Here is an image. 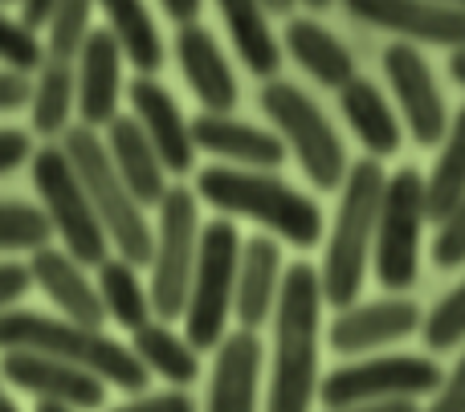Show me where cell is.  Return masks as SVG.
<instances>
[{
    "mask_svg": "<svg viewBox=\"0 0 465 412\" xmlns=\"http://www.w3.org/2000/svg\"><path fill=\"white\" fill-rule=\"evenodd\" d=\"M319 270L294 261L282 278V299L273 310V376L265 412H311V400L319 397Z\"/></svg>",
    "mask_w": 465,
    "mask_h": 412,
    "instance_id": "obj_1",
    "label": "cell"
},
{
    "mask_svg": "<svg viewBox=\"0 0 465 412\" xmlns=\"http://www.w3.org/2000/svg\"><path fill=\"white\" fill-rule=\"evenodd\" d=\"M384 168L380 160L351 163L343 188H339V212L335 229L327 237V253H322V302L335 310L355 307L368 278L371 253H376V225H380V204H384Z\"/></svg>",
    "mask_w": 465,
    "mask_h": 412,
    "instance_id": "obj_2",
    "label": "cell"
},
{
    "mask_svg": "<svg viewBox=\"0 0 465 412\" xmlns=\"http://www.w3.org/2000/svg\"><path fill=\"white\" fill-rule=\"evenodd\" d=\"M196 196L225 217L257 221L262 229H270L273 237L298 245V250H311L322 237V209L273 172L213 163L196 176Z\"/></svg>",
    "mask_w": 465,
    "mask_h": 412,
    "instance_id": "obj_3",
    "label": "cell"
},
{
    "mask_svg": "<svg viewBox=\"0 0 465 412\" xmlns=\"http://www.w3.org/2000/svg\"><path fill=\"white\" fill-rule=\"evenodd\" d=\"M0 351H37L49 359H65L86 372H94L103 384H114L123 392L147 388V368L131 348L114 343L98 327H82L70 319H54L41 310H5L0 315Z\"/></svg>",
    "mask_w": 465,
    "mask_h": 412,
    "instance_id": "obj_4",
    "label": "cell"
},
{
    "mask_svg": "<svg viewBox=\"0 0 465 412\" xmlns=\"http://www.w3.org/2000/svg\"><path fill=\"white\" fill-rule=\"evenodd\" d=\"M62 147L70 155L74 172H78L82 188H86L90 204H94L98 221H103L106 237H111V250L119 258L135 261V266H152L155 233L143 217V204L123 184L119 168H114L111 152H106V139L94 127H82L78 123V127H70L62 135Z\"/></svg>",
    "mask_w": 465,
    "mask_h": 412,
    "instance_id": "obj_5",
    "label": "cell"
},
{
    "mask_svg": "<svg viewBox=\"0 0 465 412\" xmlns=\"http://www.w3.org/2000/svg\"><path fill=\"white\" fill-rule=\"evenodd\" d=\"M262 111L278 127V139L286 143V152H294L298 168L306 172V180L314 188H322V192L343 188L347 172H351L343 139L306 90H298L294 82L270 78L262 86Z\"/></svg>",
    "mask_w": 465,
    "mask_h": 412,
    "instance_id": "obj_6",
    "label": "cell"
},
{
    "mask_svg": "<svg viewBox=\"0 0 465 412\" xmlns=\"http://www.w3.org/2000/svg\"><path fill=\"white\" fill-rule=\"evenodd\" d=\"M33 188H37V201L45 209L54 233L62 237L65 253L78 258L82 266H103L111 258V237H106L103 221H98L94 204H90L86 188H82L78 172H74L65 147H41L33 155Z\"/></svg>",
    "mask_w": 465,
    "mask_h": 412,
    "instance_id": "obj_7",
    "label": "cell"
},
{
    "mask_svg": "<svg viewBox=\"0 0 465 412\" xmlns=\"http://www.w3.org/2000/svg\"><path fill=\"white\" fill-rule=\"evenodd\" d=\"M237 266H241V237L229 217H217L204 225L201 253H196V274L184 307V335L196 351L221 348L225 323L237 299Z\"/></svg>",
    "mask_w": 465,
    "mask_h": 412,
    "instance_id": "obj_8",
    "label": "cell"
},
{
    "mask_svg": "<svg viewBox=\"0 0 465 412\" xmlns=\"http://www.w3.org/2000/svg\"><path fill=\"white\" fill-rule=\"evenodd\" d=\"M201 209H196L193 188H172L160 204V229H155V253H152V307L155 319L184 315L188 290L196 274V253H201Z\"/></svg>",
    "mask_w": 465,
    "mask_h": 412,
    "instance_id": "obj_9",
    "label": "cell"
},
{
    "mask_svg": "<svg viewBox=\"0 0 465 412\" xmlns=\"http://www.w3.org/2000/svg\"><path fill=\"white\" fill-rule=\"evenodd\" d=\"M429 221L425 201V176L417 168H401L388 176L384 204H380V225H376V253H371V270L384 290H409L417 282L420 270V229Z\"/></svg>",
    "mask_w": 465,
    "mask_h": 412,
    "instance_id": "obj_10",
    "label": "cell"
},
{
    "mask_svg": "<svg viewBox=\"0 0 465 412\" xmlns=\"http://www.w3.org/2000/svg\"><path fill=\"white\" fill-rule=\"evenodd\" d=\"M445 384V372L425 356H380L335 368L319 384V400L327 408L371 405V400H417Z\"/></svg>",
    "mask_w": 465,
    "mask_h": 412,
    "instance_id": "obj_11",
    "label": "cell"
},
{
    "mask_svg": "<svg viewBox=\"0 0 465 412\" xmlns=\"http://www.w3.org/2000/svg\"><path fill=\"white\" fill-rule=\"evenodd\" d=\"M384 74L392 82V94L401 103L404 127L417 139L420 147H433L450 135V111H445V98L437 90V78L429 70V62L420 57L417 45L409 41H396L384 49Z\"/></svg>",
    "mask_w": 465,
    "mask_h": 412,
    "instance_id": "obj_12",
    "label": "cell"
},
{
    "mask_svg": "<svg viewBox=\"0 0 465 412\" xmlns=\"http://www.w3.org/2000/svg\"><path fill=\"white\" fill-rule=\"evenodd\" d=\"M0 380L37 397V405H62L74 412H94L106 405V384L94 372L65 359L37 356V351H5Z\"/></svg>",
    "mask_w": 465,
    "mask_h": 412,
    "instance_id": "obj_13",
    "label": "cell"
},
{
    "mask_svg": "<svg viewBox=\"0 0 465 412\" xmlns=\"http://www.w3.org/2000/svg\"><path fill=\"white\" fill-rule=\"evenodd\" d=\"M343 8L355 21L401 33L404 41L465 49V13L441 0H343Z\"/></svg>",
    "mask_w": 465,
    "mask_h": 412,
    "instance_id": "obj_14",
    "label": "cell"
},
{
    "mask_svg": "<svg viewBox=\"0 0 465 412\" xmlns=\"http://www.w3.org/2000/svg\"><path fill=\"white\" fill-rule=\"evenodd\" d=\"M127 98H131V114H135V123L143 127V135L152 139V147L160 152L163 168H168L172 176L193 172V163H196L193 123L184 119V111H180V103L168 94V86L155 82L152 74H139L127 86Z\"/></svg>",
    "mask_w": 465,
    "mask_h": 412,
    "instance_id": "obj_15",
    "label": "cell"
},
{
    "mask_svg": "<svg viewBox=\"0 0 465 412\" xmlns=\"http://www.w3.org/2000/svg\"><path fill=\"white\" fill-rule=\"evenodd\" d=\"M196 152L217 155L229 168H253V172H278L286 160V143L273 131H262L253 123H241L232 114H196L193 119Z\"/></svg>",
    "mask_w": 465,
    "mask_h": 412,
    "instance_id": "obj_16",
    "label": "cell"
},
{
    "mask_svg": "<svg viewBox=\"0 0 465 412\" xmlns=\"http://www.w3.org/2000/svg\"><path fill=\"white\" fill-rule=\"evenodd\" d=\"M29 270H33V282L37 290L62 310L70 323H82V327H98L103 331L106 323V307H103V294H98V282L86 278V266L78 258H70L65 250H37L29 258Z\"/></svg>",
    "mask_w": 465,
    "mask_h": 412,
    "instance_id": "obj_17",
    "label": "cell"
},
{
    "mask_svg": "<svg viewBox=\"0 0 465 412\" xmlns=\"http://www.w3.org/2000/svg\"><path fill=\"white\" fill-rule=\"evenodd\" d=\"M123 94V45L111 29H94L78 57V123L82 127H111L119 119Z\"/></svg>",
    "mask_w": 465,
    "mask_h": 412,
    "instance_id": "obj_18",
    "label": "cell"
},
{
    "mask_svg": "<svg viewBox=\"0 0 465 412\" xmlns=\"http://www.w3.org/2000/svg\"><path fill=\"white\" fill-rule=\"evenodd\" d=\"M420 327V307L409 299H384L368 302V307H347L335 315L327 339L343 356H360L371 348H388V343L409 339Z\"/></svg>",
    "mask_w": 465,
    "mask_h": 412,
    "instance_id": "obj_19",
    "label": "cell"
},
{
    "mask_svg": "<svg viewBox=\"0 0 465 412\" xmlns=\"http://www.w3.org/2000/svg\"><path fill=\"white\" fill-rule=\"evenodd\" d=\"M176 57L196 103L209 114H232V106H237V78H232V65L221 54L217 37L204 25H184L176 33Z\"/></svg>",
    "mask_w": 465,
    "mask_h": 412,
    "instance_id": "obj_20",
    "label": "cell"
},
{
    "mask_svg": "<svg viewBox=\"0 0 465 412\" xmlns=\"http://www.w3.org/2000/svg\"><path fill=\"white\" fill-rule=\"evenodd\" d=\"M282 250L273 237H249L241 245V266H237V299H232V315H237L241 331H257L265 319H273L282 299Z\"/></svg>",
    "mask_w": 465,
    "mask_h": 412,
    "instance_id": "obj_21",
    "label": "cell"
},
{
    "mask_svg": "<svg viewBox=\"0 0 465 412\" xmlns=\"http://www.w3.org/2000/svg\"><path fill=\"white\" fill-rule=\"evenodd\" d=\"M106 152H111L114 168H119L123 184L135 192V201L155 204L160 209L163 196L172 192L168 184V168H163L160 152L152 147V139L143 135V127L135 123V114H119V119L106 127Z\"/></svg>",
    "mask_w": 465,
    "mask_h": 412,
    "instance_id": "obj_22",
    "label": "cell"
},
{
    "mask_svg": "<svg viewBox=\"0 0 465 412\" xmlns=\"http://www.w3.org/2000/svg\"><path fill=\"white\" fill-rule=\"evenodd\" d=\"M262 339L253 331H232L221 339L209 380V412H257Z\"/></svg>",
    "mask_w": 465,
    "mask_h": 412,
    "instance_id": "obj_23",
    "label": "cell"
},
{
    "mask_svg": "<svg viewBox=\"0 0 465 412\" xmlns=\"http://www.w3.org/2000/svg\"><path fill=\"white\" fill-rule=\"evenodd\" d=\"M339 111H343L347 127L355 131V139L368 147L371 160H384V155L401 152V119L392 114V106L380 94L376 82L351 78L339 90Z\"/></svg>",
    "mask_w": 465,
    "mask_h": 412,
    "instance_id": "obj_24",
    "label": "cell"
},
{
    "mask_svg": "<svg viewBox=\"0 0 465 412\" xmlns=\"http://www.w3.org/2000/svg\"><path fill=\"white\" fill-rule=\"evenodd\" d=\"M286 49L319 86L343 90L351 78H360V74H355V57L347 54V45L335 33L322 29L319 21H311V16H294V21L286 25Z\"/></svg>",
    "mask_w": 465,
    "mask_h": 412,
    "instance_id": "obj_25",
    "label": "cell"
},
{
    "mask_svg": "<svg viewBox=\"0 0 465 412\" xmlns=\"http://www.w3.org/2000/svg\"><path fill=\"white\" fill-rule=\"evenodd\" d=\"M217 8H221V16H225L229 41L241 54L245 70L270 82L282 65L278 37H273V29H270V8H265L262 0H217Z\"/></svg>",
    "mask_w": 465,
    "mask_h": 412,
    "instance_id": "obj_26",
    "label": "cell"
},
{
    "mask_svg": "<svg viewBox=\"0 0 465 412\" xmlns=\"http://www.w3.org/2000/svg\"><path fill=\"white\" fill-rule=\"evenodd\" d=\"M98 294H103V307H106V319H114L119 327H127L131 335L143 331L147 323H155V307H152V286H143L139 278V266L119 253L98 266Z\"/></svg>",
    "mask_w": 465,
    "mask_h": 412,
    "instance_id": "obj_27",
    "label": "cell"
},
{
    "mask_svg": "<svg viewBox=\"0 0 465 412\" xmlns=\"http://www.w3.org/2000/svg\"><path fill=\"white\" fill-rule=\"evenodd\" d=\"M33 131L45 139H62L70 131V119L78 111V65L74 62H57L45 57L33 78Z\"/></svg>",
    "mask_w": 465,
    "mask_h": 412,
    "instance_id": "obj_28",
    "label": "cell"
},
{
    "mask_svg": "<svg viewBox=\"0 0 465 412\" xmlns=\"http://www.w3.org/2000/svg\"><path fill=\"white\" fill-rule=\"evenodd\" d=\"M106 16V29L123 45V57L135 65L139 74H155L163 65V37L155 29L152 13L143 0H94Z\"/></svg>",
    "mask_w": 465,
    "mask_h": 412,
    "instance_id": "obj_29",
    "label": "cell"
},
{
    "mask_svg": "<svg viewBox=\"0 0 465 412\" xmlns=\"http://www.w3.org/2000/svg\"><path fill=\"white\" fill-rule=\"evenodd\" d=\"M131 351L143 359L147 372L172 380L176 388L193 384L201 376V351L188 343V335H176L168 323H147L143 331L131 335Z\"/></svg>",
    "mask_w": 465,
    "mask_h": 412,
    "instance_id": "obj_30",
    "label": "cell"
},
{
    "mask_svg": "<svg viewBox=\"0 0 465 412\" xmlns=\"http://www.w3.org/2000/svg\"><path fill=\"white\" fill-rule=\"evenodd\" d=\"M461 196H465V106L450 123V135L441 139V155H437L433 172L425 180L429 221H445L461 204Z\"/></svg>",
    "mask_w": 465,
    "mask_h": 412,
    "instance_id": "obj_31",
    "label": "cell"
},
{
    "mask_svg": "<svg viewBox=\"0 0 465 412\" xmlns=\"http://www.w3.org/2000/svg\"><path fill=\"white\" fill-rule=\"evenodd\" d=\"M90 16H94V0H62L45 25V57L78 62L90 33H94L90 29Z\"/></svg>",
    "mask_w": 465,
    "mask_h": 412,
    "instance_id": "obj_32",
    "label": "cell"
},
{
    "mask_svg": "<svg viewBox=\"0 0 465 412\" xmlns=\"http://www.w3.org/2000/svg\"><path fill=\"white\" fill-rule=\"evenodd\" d=\"M49 225L41 204H25V201H0V253L13 250H45L49 245Z\"/></svg>",
    "mask_w": 465,
    "mask_h": 412,
    "instance_id": "obj_33",
    "label": "cell"
},
{
    "mask_svg": "<svg viewBox=\"0 0 465 412\" xmlns=\"http://www.w3.org/2000/svg\"><path fill=\"white\" fill-rule=\"evenodd\" d=\"M45 62V45H41L37 29L13 16L8 8H0V65L13 74H37Z\"/></svg>",
    "mask_w": 465,
    "mask_h": 412,
    "instance_id": "obj_34",
    "label": "cell"
},
{
    "mask_svg": "<svg viewBox=\"0 0 465 412\" xmlns=\"http://www.w3.org/2000/svg\"><path fill=\"white\" fill-rule=\"evenodd\" d=\"M425 343L433 351H453L465 343V282L425 315Z\"/></svg>",
    "mask_w": 465,
    "mask_h": 412,
    "instance_id": "obj_35",
    "label": "cell"
},
{
    "mask_svg": "<svg viewBox=\"0 0 465 412\" xmlns=\"http://www.w3.org/2000/svg\"><path fill=\"white\" fill-rule=\"evenodd\" d=\"M433 261L441 270H458L461 261H465V196H461V204L450 212V217L437 221Z\"/></svg>",
    "mask_w": 465,
    "mask_h": 412,
    "instance_id": "obj_36",
    "label": "cell"
},
{
    "mask_svg": "<svg viewBox=\"0 0 465 412\" xmlns=\"http://www.w3.org/2000/svg\"><path fill=\"white\" fill-rule=\"evenodd\" d=\"M33 270L29 261H0V315L13 310V302H21L33 290Z\"/></svg>",
    "mask_w": 465,
    "mask_h": 412,
    "instance_id": "obj_37",
    "label": "cell"
},
{
    "mask_svg": "<svg viewBox=\"0 0 465 412\" xmlns=\"http://www.w3.org/2000/svg\"><path fill=\"white\" fill-rule=\"evenodd\" d=\"M111 412H196V405L188 392L172 388V392H160V397H135L127 405H114Z\"/></svg>",
    "mask_w": 465,
    "mask_h": 412,
    "instance_id": "obj_38",
    "label": "cell"
},
{
    "mask_svg": "<svg viewBox=\"0 0 465 412\" xmlns=\"http://www.w3.org/2000/svg\"><path fill=\"white\" fill-rule=\"evenodd\" d=\"M33 139L29 131H16V127H0V176H8L13 168H21L25 160H33Z\"/></svg>",
    "mask_w": 465,
    "mask_h": 412,
    "instance_id": "obj_39",
    "label": "cell"
},
{
    "mask_svg": "<svg viewBox=\"0 0 465 412\" xmlns=\"http://www.w3.org/2000/svg\"><path fill=\"white\" fill-rule=\"evenodd\" d=\"M420 412H465V356L458 359V368L445 376V384L437 388L433 405L420 408Z\"/></svg>",
    "mask_w": 465,
    "mask_h": 412,
    "instance_id": "obj_40",
    "label": "cell"
},
{
    "mask_svg": "<svg viewBox=\"0 0 465 412\" xmlns=\"http://www.w3.org/2000/svg\"><path fill=\"white\" fill-rule=\"evenodd\" d=\"M29 103H33V82L25 74L0 70V114L16 111V106H29Z\"/></svg>",
    "mask_w": 465,
    "mask_h": 412,
    "instance_id": "obj_41",
    "label": "cell"
},
{
    "mask_svg": "<svg viewBox=\"0 0 465 412\" xmlns=\"http://www.w3.org/2000/svg\"><path fill=\"white\" fill-rule=\"evenodd\" d=\"M57 5H62V0H21V21L29 25V29H45Z\"/></svg>",
    "mask_w": 465,
    "mask_h": 412,
    "instance_id": "obj_42",
    "label": "cell"
},
{
    "mask_svg": "<svg viewBox=\"0 0 465 412\" xmlns=\"http://www.w3.org/2000/svg\"><path fill=\"white\" fill-rule=\"evenodd\" d=\"M160 5H163V13H168V21H176L180 29H184V25H196L204 0H160Z\"/></svg>",
    "mask_w": 465,
    "mask_h": 412,
    "instance_id": "obj_43",
    "label": "cell"
},
{
    "mask_svg": "<svg viewBox=\"0 0 465 412\" xmlns=\"http://www.w3.org/2000/svg\"><path fill=\"white\" fill-rule=\"evenodd\" d=\"M327 412H420L412 400H371V405H347V408H327Z\"/></svg>",
    "mask_w": 465,
    "mask_h": 412,
    "instance_id": "obj_44",
    "label": "cell"
},
{
    "mask_svg": "<svg viewBox=\"0 0 465 412\" xmlns=\"http://www.w3.org/2000/svg\"><path fill=\"white\" fill-rule=\"evenodd\" d=\"M450 74H453L458 86H465V49H453L450 54Z\"/></svg>",
    "mask_w": 465,
    "mask_h": 412,
    "instance_id": "obj_45",
    "label": "cell"
},
{
    "mask_svg": "<svg viewBox=\"0 0 465 412\" xmlns=\"http://www.w3.org/2000/svg\"><path fill=\"white\" fill-rule=\"evenodd\" d=\"M262 5L270 8V13H278V16H290V13H294L298 0H262Z\"/></svg>",
    "mask_w": 465,
    "mask_h": 412,
    "instance_id": "obj_46",
    "label": "cell"
},
{
    "mask_svg": "<svg viewBox=\"0 0 465 412\" xmlns=\"http://www.w3.org/2000/svg\"><path fill=\"white\" fill-rule=\"evenodd\" d=\"M298 5H306L311 13H322V8H331V0H298Z\"/></svg>",
    "mask_w": 465,
    "mask_h": 412,
    "instance_id": "obj_47",
    "label": "cell"
},
{
    "mask_svg": "<svg viewBox=\"0 0 465 412\" xmlns=\"http://www.w3.org/2000/svg\"><path fill=\"white\" fill-rule=\"evenodd\" d=\"M37 412H74V408H62V405H37Z\"/></svg>",
    "mask_w": 465,
    "mask_h": 412,
    "instance_id": "obj_48",
    "label": "cell"
},
{
    "mask_svg": "<svg viewBox=\"0 0 465 412\" xmlns=\"http://www.w3.org/2000/svg\"><path fill=\"white\" fill-rule=\"evenodd\" d=\"M0 412H21V408H16L13 400H5V397H0Z\"/></svg>",
    "mask_w": 465,
    "mask_h": 412,
    "instance_id": "obj_49",
    "label": "cell"
},
{
    "mask_svg": "<svg viewBox=\"0 0 465 412\" xmlns=\"http://www.w3.org/2000/svg\"><path fill=\"white\" fill-rule=\"evenodd\" d=\"M441 5H453V8H461L465 13V0H441Z\"/></svg>",
    "mask_w": 465,
    "mask_h": 412,
    "instance_id": "obj_50",
    "label": "cell"
},
{
    "mask_svg": "<svg viewBox=\"0 0 465 412\" xmlns=\"http://www.w3.org/2000/svg\"><path fill=\"white\" fill-rule=\"evenodd\" d=\"M8 5H21V0H0V8H8Z\"/></svg>",
    "mask_w": 465,
    "mask_h": 412,
    "instance_id": "obj_51",
    "label": "cell"
}]
</instances>
